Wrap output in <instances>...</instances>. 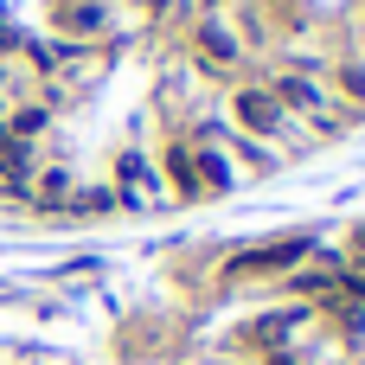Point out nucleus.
Instances as JSON below:
<instances>
[{"label":"nucleus","instance_id":"1","mask_svg":"<svg viewBox=\"0 0 365 365\" xmlns=\"http://www.w3.org/2000/svg\"><path fill=\"white\" fill-rule=\"evenodd\" d=\"M231 115H237L250 135H282V122H289V109H282L269 90H237V96H231Z\"/></svg>","mask_w":365,"mask_h":365},{"label":"nucleus","instance_id":"2","mask_svg":"<svg viewBox=\"0 0 365 365\" xmlns=\"http://www.w3.org/2000/svg\"><path fill=\"white\" fill-rule=\"evenodd\" d=\"M302 257H308V244H302V237H289V244H263V250L237 257L225 276H276V269H295Z\"/></svg>","mask_w":365,"mask_h":365},{"label":"nucleus","instance_id":"3","mask_svg":"<svg viewBox=\"0 0 365 365\" xmlns=\"http://www.w3.org/2000/svg\"><path fill=\"white\" fill-rule=\"evenodd\" d=\"M269 96H276L282 109H302V115H327V90H321L314 77H295V71H282Z\"/></svg>","mask_w":365,"mask_h":365},{"label":"nucleus","instance_id":"4","mask_svg":"<svg viewBox=\"0 0 365 365\" xmlns=\"http://www.w3.org/2000/svg\"><path fill=\"white\" fill-rule=\"evenodd\" d=\"M58 26H64V32H77V38H90V32H103V26H109V13H103L96 0H77V6H64V13H58Z\"/></svg>","mask_w":365,"mask_h":365},{"label":"nucleus","instance_id":"5","mask_svg":"<svg viewBox=\"0 0 365 365\" xmlns=\"http://www.w3.org/2000/svg\"><path fill=\"white\" fill-rule=\"evenodd\" d=\"M199 51H205V64H218V71L237 64V38H231L225 26H205V32H199Z\"/></svg>","mask_w":365,"mask_h":365},{"label":"nucleus","instance_id":"6","mask_svg":"<svg viewBox=\"0 0 365 365\" xmlns=\"http://www.w3.org/2000/svg\"><path fill=\"white\" fill-rule=\"evenodd\" d=\"M167 173H173V186H180V192H199V173H192V154H186V148H173V154H167Z\"/></svg>","mask_w":365,"mask_h":365},{"label":"nucleus","instance_id":"7","mask_svg":"<svg viewBox=\"0 0 365 365\" xmlns=\"http://www.w3.org/2000/svg\"><path fill=\"white\" fill-rule=\"evenodd\" d=\"M38 128H45V109H19V115L6 122V135H13V141H26V135H38Z\"/></svg>","mask_w":365,"mask_h":365},{"label":"nucleus","instance_id":"8","mask_svg":"<svg viewBox=\"0 0 365 365\" xmlns=\"http://www.w3.org/2000/svg\"><path fill=\"white\" fill-rule=\"evenodd\" d=\"M340 83H346V90L365 103V71H359V64H340Z\"/></svg>","mask_w":365,"mask_h":365},{"label":"nucleus","instance_id":"9","mask_svg":"<svg viewBox=\"0 0 365 365\" xmlns=\"http://www.w3.org/2000/svg\"><path fill=\"white\" fill-rule=\"evenodd\" d=\"M205 6H218V0H205Z\"/></svg>","mask_w":365,"mask_h":365}]
</instances>
